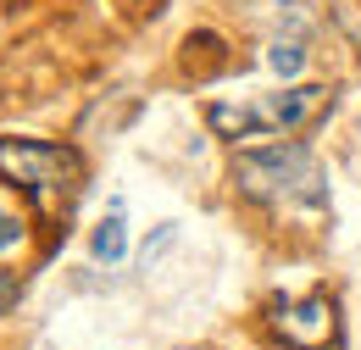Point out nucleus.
Wrapping results in <instances>:
<instances>
[{
    "instance_id": "9",
    "label": "nucleus",
    "mask_w": 361,
    "mask_h": 350,
    "mask_svg": "<svg viewBox=\"0 0 361 350\" xmlns=\"http://www.w3.org/2000/svg\"><path fill=\"white\" fill-rule=\"evenodd\" d=\"M17 239H23V228H17V217H11V212H0V251H11Z\"/></svg>"
},
{
    "instance_id": "4",
    "label": "nucleus",
    "mask_w": 361,
    "mask_h": 350,
    "mask_svg": "<svg viewBox=\"0 0 361 350\" xmlns=\"http://www.w3.org/2000/svg\"><path fill=\"white\" fill-rule=\"evenodd\" d=\"M272 328L289 350H328L339 339V306L328 295H306V301H283L272 311Z\"/></svg>"
},
{
    "instance_id": "7",
    "label": "nucleus",
    "mask_w": 361,
    "mask_h": 350,
    "mask_svg": "<svg viewBox=\"0 0 361 350\" xmlns=\"http://www.w3.org/2000/svg\"><path fill=\"white\" fill-rule=\"evenodd\" d=\"M328 11H334V23L345 28V40L361 50V0H328Z\"/></svg>"
},
{
    "instance_id": "10",
    "label": "nucleus",
    "mask_w": 361,
    "mask_h": 350,
    "mask_svg": "<svg viewBox=\"0 0 361 350\" xmlns=\"http://www.w3.org/2000/svg\"><path fill=\"white\" fill-rule=\"evenodd\" d=\"M139 11H161V0H134Z\"/></svg>"
},
{
    "instance_id": "1",
    "label": "nucleus",
    "mask_w": 361,
    "mask_h": 350,
    "mask_svg": "<svg viewBox=\"0 0 361 350\" xmlns=\"http://www.w3.org/2000/svg\"><path fill=\"white\" fill-rule=\"evenodd\" d=\"M239 195L262 200V206H328V173L317 167L306 145H267V150H245L233 162Z\"/></svg>"
},
{
    "instance_id": "2",
    "label": "nucleus",
    "mask_w": 361,
    "mask_h": 350,
    "mask_svg": "<svg viewBox=\"0 0 361 350\" xmlns=\"http://www.w3.org/2000/svg\"><path fill=\"white\" fill-rule=\"evenodd\" d=\"M0 178L23 189L39 212H67L84 189V156L50 139H0Z\"/></svg>"
},
{
    "instance_id": "3",
    "label": "nucleus",
    "mask_w": 361,
    "mask_h": 350,
    "mask_svg": "<svg viewBox=\"0 0 361 350\" xmlns=\"http://www.w3.org/2000/svg\"><path fill=\"white\" fill-rule=\"evenodd\" d=\"M322 106H328V89L306 84V89H283V95H262V100H239V106L217 100V106L206 111V123L223 133V139H267V133L312 123Z\"/></svg>"
},
{
    "instance_id": "8",
    "label": "nucleus",
    "mask_w": 361,
    "mask_h": 350,
    "mask_svg": "<svg viewBox=\"0 0 361 350\" xmlns=\"http://www.w3.org/2000/svg\"><path fill=\"white\" fill-rule=\"evenodd\" d=\"M17 295H23V284H17V278H11L6 267H0V311H11V306H17Z\"/></svg>"
},
{
    "instance_id": "6",
    "label": "nucleus",
    "mask_w": 361,
    "mask_h": 350,
    "mask_svg": "<svg viewBox=\"0 0 361 350\" xmlns=\"http://www.w3.org/2000/svg\"><path fill=\"white\" fill-rule=\"evenodd\" d=\"M267 67L278 73V78H295V73L306 67V50H300V40H272V50H267Z\"/></svg>"
},
{
    "instance_id": "5",
    "label": "nucleus",
    "mask_w": 361,
    "mask_h": 350,
    "mask_svg": "<svg viewBox=\"0 0 361 350\" xmlns=\"http://www.w3.org/2000/svg\"><path fill=\"white\" fill-rule=\"evenodd\" d=\"M90 251H94V262H123V251H128V234H123V217H117V212H111V217L100 222V228H94L90 234Z\"/></svg>"
}]
</instances>
